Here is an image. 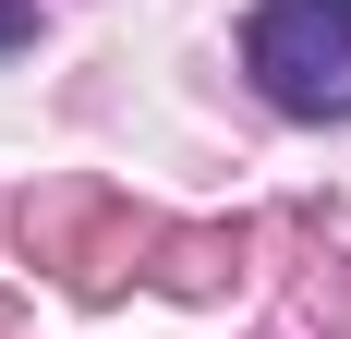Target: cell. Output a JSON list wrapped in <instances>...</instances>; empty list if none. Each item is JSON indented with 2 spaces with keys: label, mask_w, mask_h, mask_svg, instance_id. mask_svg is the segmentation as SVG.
I'll return each mask as SVG.
<instances>
[{
  "label": "cell",
  "mask_w": 351,
  "mask_h": 339,
  "mask_svg": "<svg viewBox=\"0 0 351 339\" xmlns=\"http://www.w3.org/2000/svg\"><path fill=\"white\" fill-rule=\"evenodd\" d=\"M243 61H254V85L279 109H315V121L351 109V0H267Z\"/></svg>",
  "instance_id": "6da1fadb"
},
{
  "label": "cell",
  "mask_w": 351,
  "mask_h": 339,
  "mask_svg": "<svg viewBox=\"0 0 351 339\" xmlns=\"http://www.w3.org/2000/svg\"><path fill=\"white\" fill-rule=\"evenodd\" d=\"M25 25H36V12H25V0H0V36H25Z\"/></svg>",
  "instance_id": "7a4b0ae2"
}]
</instances>
